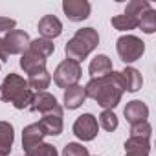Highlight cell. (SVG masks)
Returning <instances> with one entry per match:
<instances>
[{"instance_id":"1","label":"cell","mask_w":156,"mask_h":156,"mask_svg":"<svg viewBox=\"0 0 156 156\" xmlns=\"http://www.w3.org/2000/svg\"><path fill=\"white\" fill-rule=\"evenodd\" d=\"M123 92H125V85L121 79V73L114 70L105 77L90 79L85 87L87 98H92L99 107H103V110H112L114 107H118Z\"/></svg>"},{"instance_id":"2","label":"cell","mask_w":156,"mask_h":156,"mask_svg":"<svg viewBox=\"0 0 156 156\" xmlns=\"http://www.w3.org/2000/svg\"><path fill=\"white\" fill-rule=\"evenodd\" d=\"M33 90L30 88L28 81L19 73H9L0 85V101L11 103L15 108L22 110L28 108L31 99H33Z\"/></svg>"},{"instance_id":"3","label":"cell","mask_w":156,"mask_h":156,"mask_svg":"<svg viewBox=\"0 0 156 156\" xmlns=\"http://www.w3.org/2000/svg\"><path fill=\"white\" fill-rule=\"evenodd\" d=\"M98 44H99V33L94 28H83L77 30L75 35L66 42L64 53L70 61L81 62L98 48Z\"/></svg>"},{"instance_id":"4","label":"cell","mask_w":156,"mask_h":156,"mask_svg":"<svg viewBox=\"0 0 156 156\" xmlns=\"http://www.w3.org/2000/svg\"><path fill=\"white\" fill-rule=\"evenodd\" d=\"M83 75V70H81V64L75 62V61H70V59H64L53 72V81L59 88H70L73 85L79 83Z\"/></svg>"},{"instance_id":"5","label":"cell","mask_w":156,"mask_h":156,"mask_svg":"<svg viewBox=\"0 0 156 156\" xmlns=\"http://www.w3.org/2000/svg\"><path fill=\"white\" fill-rule=\"evenodd\" d=\"M116 50H118V55L119 59L129 64V62H134L138 59H141V55L145 53V42L134 35H123L118 39L116 42Z\"/></svg>"},{"instance_id":"6","label":"cell","mask_w":156,"mask_h":156,"mask_svg":"<svg viewBox=\"0 0 156 156\" xmlns=\"http://www.w3.org/2000/svg\"><path fill=\"white\" fill-rule=\"evenodd\" d=\"M28 108L31 112H41L42 116H46V114H62V107L48 92H37Z\"/></svg>"},{"instance_id":"7","label":"cell","mask_w":156,"mask_h":156,"mask_svg":"<svg viewBox=\"0 0 156 156\" xmlns=\"http://www.w3.org/2000/svg\"><path fill=\"white\" fill-rule=\"evenodd\" d=\"M98 130H99V125H98L96 116L92 114H83L73 123V134L83 141H92L98 136Z\"/></svg>"},{"instance_id":"8","label":"cell","mask_w":156,"mask_h":156,"mask_svg":"<svg viewBox=\"0 0 156 156\" xmlns=\"http://www.w3.org/2000/svg\"><path fill=\"white\" fill-rule=\"evenodd\" d=\"M30 35L22 30H13L9 33H6L4 37V44H6V50L9 55H22L28 48H30Z\"/></svg>"},{"instance_id":"9","label":"cell","mask_w":156,"mask_h":156,"mask_svg":"<svg viewBox=\"0 0 156 156\" xmlns=\"http://www.w3.org/2000/svg\"><path fill=\"white\" fill-rule=\"evenodd\" d=\"M90 4L87 0H64L62 2V11L72 22H81L90 17Z\"/></svg>"},{"instance_id":"10","label":"cell","mask_w":156,"mask_h":156,"mask_svg":"<svg viewBox=\"0 0 156 156\" xmlns=\"http://www.w3.org/2000/svg\"><path fill=\"white\" fill-rule=\"evenodd\" d=\"M123 114H125L127 121H129V123H130V127H132V125H138V123L147 121V118H149V107H147L143 101L134 99V101L127 103V107H125Z\"/></svg>"},{"instance_id":"11","label":"cell","mask_w":156,"mask_h":156,"mask_svg":"<svg viewBox=\"0 0 156 156\" xmlns=\"http://www.w3.org/2000/svg\"><path fill=\"white\" fill-rule=\"evenodd\" d=\"M44 136H46V132H44V129L39 121L24 127V130H22V149L30 151V149L37 147L39 143H42Z\"/></svg>"},{"instance_id":"12","label":"cell","mask_w":156,"mask_h":156,"mask_svg":"<svg viewBox=\"0 0 156 156\" xmlns=\"http://www.w3.org/2000/svg\"><path fill=\"white\" fill-rule=\"evenodd\" d=\"M39 33L42 35V39H55L62 33V24L55 15H44L39 20Z\"/></svg>"},{"instance_id":"13","label":"cell","mask_w":156,"mask_h":156,"mask_svg":"<svg viewBox=\"0 0 156 156\" xmlns=\"http://www.w3.org/2000/svg\"><path fill=\"white\" fill-rule=\"evenodd\" d=\"M20 68L26 73H35V72H41V70H46V59L33 53L31 50H26L20 57Z\"/></svg>"},{"instance_id":"14","label":"cell","mask_w":156,"mask_h":156,"mask_svg":"<svg viewBox=\"0 0 156 156\" xmlns=\"http://www.w3.org/2000/svg\"><path fill=\"white\" fill-rule=\"evenodd\" d=\"M62 101H64V107H66L68 110H75V108H79V107L87 101L85 88H83V87H79V85H73V87L66 88V90H64V98H62Z\"/></svg>"},{"instance_id":"15","label":"cell","mask_w":156,"mask_h":156,"mask_svg":"<svg viewBox=\"0 0 156 156\" xmlns=\"http://www.w3.org/2000/svg\"><path fill=\"white\" fill-rule=\"evenodd\" d=\"M13 141H15L13 125L8 121H0V156H9Z\"/></svg>"},{"instance_id":"16","label":"cell","mask_w":156,"mask_h":156,"mask_svg":"<svg viewBox=\"0 0 156 156\" xmlns=\"http://www.w3.org/2000/svg\"><path fill=\"white\" fill-rule=\"evenodd\" d=\"M88 72L92 75V79L96 77H105L112 72V61L107 57V55H96L88 66Z\"/></svg>"},{"instance_id":"17","label":"cell","mask_w":156,"mask_h":156,"mask_svg":"<svg viewBox=\"0 0 156 156\" xmlns=\"http://www.w3.org/2000/svg\"><path fill=\"white\" fill-rule=\"evenodd\" d=\"M121 73V79H123V85H125V90L127 92H138L143 85V79H141V73L132 68V66H127Z\"/></svg>"},{"instance_id":"18","label":"cell","mask_w":156,"mask_h":156,"mask_svg":"<svg viewBox=\"0 0 156 156\" xmlns=\"http://www.w3.org/2000/svg\"><path fill=\"white\" fill-rule=\"evenodd\" d=\"M46 136H59L62 132V114H46L39 121Z\"/></svg>"},{"instance_id":"19","label":"cell","mask_w":156,"mask_h":156,"mask_svg":"<svg viewBox=\"0 0 156 156\" xmlns=\"http://www.w3.org/2000/svg\"><path fill=\"white\" fill-rule=\"evenodd\" d=\"M50 83H51V75L48 73V70H41V72L30 73V77H28L30 88H33L37 92H44V88H48Z\"/></svg>"},{"instance_id":"20","label":"cell","mask_w":156,"mask_h":156,"mask_svg":"<svg viewBox=\"0 0 156 156\" xmlns=\"http://www.w3.org/2000/svg\"><path fill=\"white\" fill-rule=\"evenodd\" d=\"M28 50H31L33 53H37V55H41V57H44V59H48V57L55 51V44H53V41H48V39H42V37H41V39L31 41Z\"/></svg>"},{"instance_id":"21","label":"cell","mask_w":156,"mask_h":156,"mask_svg":"<svg viewBox=\"0 0 156 156\" xmlns=\"http://www.w3.org/2000/svg\"><path fill=\"white\" fill-rule=\"evenodd\" d=\"M112 26L118 30V31H130V30H136L138 28V19L130 17V15H116L112 17Z\"/></svg>"},{"instance_id":"22","label":"cell","mask_w":156,"mask_h":156,"mask_svg":"<svg viewBox=\"0 0 156 156\" xmlns=\"http://www.w3.org/2000/svg\"><path fill=\"white\" fill-rule=\"evenodd\" d=\"M149 9H152V6L149 2H145V0H130L127 4V8H125V15H130V17L140 20V17Z\"/></svg>"},{"instance_id":"23","label":"cell","mask_w":156,"mask_h":156,"mask_svg":"<svg viewBox=\"0 0 156 156\" xmlns=\"http://www.w3.org/2000/svg\"><path fill=\"white\" fill-rule=\"evenodd\" d=\"M138 28H141L143 33H149V35L154 33L156 31V11L154 9L145 11L138 20Z\"/></svg>"},{"instance_id":"24","label":"cell","mask_w":156,"mask_h":156,"mask_svg":"<svg viewBox=\"0 0 156 156\" xmlns=\"http://www.w3.org/2000/svg\"><path fill=\"white\" fill-rule=\"evenodd\" d=\"M125 151H140V152H151V141L145 138L130 136L125 141Z\"/></svg>"},{"instance_id":"25","label":"cell","mask_w":156,"mask_h":156,"mask_svg":"<svg viewBox=\"0 0 156 156\" xmlns=\"http://www.w3.org/2000/svg\"><path fill=\"white\" fill-rule=\"evenodd\" d=\"M98 125H101L105 130H108V132H114L116 129H118V116L112 112V110H103L101 114H99V123Z\"/></svg>"},{"instance_id":"26","label":"cell","mask_w":156,"mask_h":156,"mask_svg":"<svg viewBox=\"0 0 156 156\" xmlns=\"http://www.w3.org/2000/svg\"><path fill=\"white\" fill-rule=\"evenodd\" d=\"M26 156H59V152L50 143H39L37 147L26 151Z\"/></svg>"},{"instance_id":"27","label":"cell","mask_w":156,"mask_h":156,"mask_svg":"<svg viewBox=\"0 0 156 156\" xmlns=\"http://www.w3.org/2000/svg\"><path fill=\"white\" fill-rule=\"evenodd\" d=\"M62 156H90L88 149L83 147L81 143H68L62 149Z\"/></svg>"},{"instance_id":"28","label":"cell","mask_w":156,"mask_h":156,"mask_svg":"<svg viewBox=\"0 0 156 156\" xmlns=\"http://www.w3.org/2000/svg\"><path fill=\"white\" fill-rule=\"evenodd\" d=\"M151 132H152V127H151L147 121L130 127V136H136V138H145V140H149V138H151Z\"/></svg>"},{"instance_id":"29","label":"cell","mask_w":156,"mask_h":156,"mask_svg":"<svg viewBox=\"0 0 156 156\" xmlns=\"http://www.w3.org/2000/svg\"><path fill=\"white\" fill-rule=\"evenodd\" d=\"M15 26H17V22L13 19H9V17H0V31H2V33L13 31Z\"/></svg>"},{"instance_id":"30","label":"cell","mask_w":156,"mask_h":156,"mask_svg":"<svg viewBox=\"0 0 156 156\" xmlns=\"http://www.w3.org/2000/svg\"><path fill=\"white\" fill-rule=\"evenodd\" d=\"M9 53L6 50V44H4V39H0V61H8Z\"/></svg>"},{"instance_id":"31","label":"cell","mask_w":156,"mask_h":156,"mask_svg":"<svg viewBox=\"0 0 156 156\" xmlns=\"http://www.w3.org/2000/svg\"><path fill=\"white\" fill-rule=\"evenodd\" d=\"M125 156H149V152H140V151H125Z\"/></svg>"}]
</instances>
